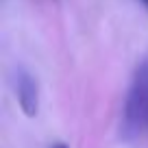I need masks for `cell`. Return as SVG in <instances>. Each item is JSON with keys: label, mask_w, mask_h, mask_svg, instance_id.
I'll return each mask as SVG.
<instances>
[{"label": "cell", "mask_w": 148, "mask_h": 148, "mask_svg": "<svg viewBox=\"0 0 148 148\" xmlns=\"http://www.w3.org/2000/svg\"><path fill=\"white\" fill-rule=\"evenodd\" d=\"M148 124V59L135 68L122 113V135L133 139Z\"/></svg>", "instance_id": "6da1fadb"}, {"label": "cell", "mask_w": 148, "mask_h": 148, "mask_svg": "<svg viewBox=\"0 0 148 148\" xmlns=\"http://www.w3.org/2000/svg\"><path fill=\"white\" fill-rule=\"evenodd\" d=\"M15 96H18L24 116H35L39 109V89H37V81L33 79V74H28L26 70H18L15 74Z\"/></svg>", "instance_id": "7a4b0ae2"}, {"label": "cell", "mask_w": 148, "mask_h": 148, "mask_svg": "<svg viewBox=\"0 0 148 148\" xmlns=\"http://www.w3.org/2000/svg\"><path fill=\"white\" fill-rule=\"evenodd\" d=\"M55 148H68V146H65V144H57Z\"/></svg>", "instance_id": "3957f363"}, {"label": "cell", "mask_w": 148, "mask_h": 148, "mask_svg": "<svg viewBox=\"0 0 148 148\" xmlns=\"http://www.w3.org/2000/svg\"><path fill=\"white\" fill-rule=\"evenodd\" d=\"M142 2H144V5H146V9H148V0H142Z\"/></svg>", "instance_id": "277c9868"}]
</instances>
